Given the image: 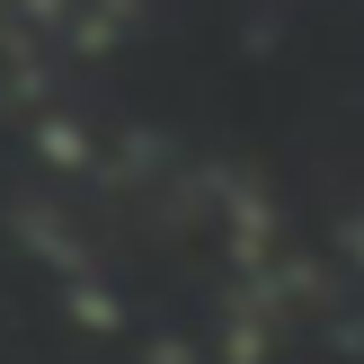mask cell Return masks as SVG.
<instances>
[]
</instances>
